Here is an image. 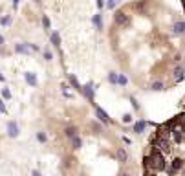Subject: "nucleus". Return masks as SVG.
I'll return each instance as SVG.
<instances>
[{
	"label": "nucleus",
	"mask_w": 185,
	"mask_h": 176,
	"mask_svg": "<svg viewBox=\"0 0 185 176\" xmlns=\"http://www.w3.org/2000/svg\"><path fill=\"white\" fill-rule=\"evenodd\" d=\"M81 94L88 99L90 103H94V95H95V88H94V83H86L84 86H81Z\"/></svg>",
	"instance_id": "nucleus-1"
},
{
	"label": "nucleus",
	"mask_w": 185,
	"mask_h": 176,
	"mask_svg": "<svg viewBox=\"0 0 185 176\" xmlns=\"http://www.w3.org/2000/svg\"><path fill=\"white\" fill-rule=\"evenodd\" d=\"M114 22H116V26H127V24H130V17L125 13V11H116Z\"/></svg>",
	"instance_id": "nucleus-2"
},
{
	"label": "nucleus",
	"mask_w": 185,
	"mask_h": 176,
	"mask_svg": "<svg viewBox=\"0 0 185 176\" xmlns=\"http://www.w3.org/2000/svg\"><path fill=\"white\" fill-rule=\"evenodd\" d=\"M94 108H95V117H97V119H99V121H101V123H105V125H106V123H110V116H108V114L105 112V110H103L101 106H97V105H94Z\"/></svg>",
	"instance_id": "nucleus-3"
},
{
	"label": "nucleus",
	"mask_w": 185,
	"mask_h": 176,
	"mask_svg": "<svg viewBox=\"0 0 185 176\" xmlns=\"http://www.w3.org/2000/svg\"><path fill=\"white\" fill-rule=\"evenodd\" d=\"M7 136L9 138H17L18 136V132H20V128H18V123L17 121H7Z\"/></svg>",
	"instance_id": "nucleus-4"
},
{
	"label": "nucleus",
	"mask_w": 185,
	"mask_h": 176,
	"mask_svg": "<svg viewBox=\"0 0 185 176\" xmlns=\"http://www.w3.org/2000/svg\"><path fill=\"white\" fill-rule=\"evenodd\" d=\"M15 51H17V53H24V55L31 53V50H29V42H18V44H15Z\"/></svg>",
	"instance_id": "nucleus-5"
},
{
	"label": "nucleus",
	"mask_w": 185,
	"mask_h": 176,
	"mask_svg": "<svg viewBox=\"0 0 185 176\" xmlns=\"http://www.w3.org/2000/svg\"><path fill=\"white\" fill-rule=\"evenodd\" d=\"M183 77H185V68L183 66H176L174 68V81L180 83V81H183Z\"/></svg>",
	"instance_id": "nucleus-6"
},
{
	"label": "nucleus",
	"mask_w": 185,
	"mask_h": 176,
	"mask_svg": "<svg viewBox=\"0 0 185 176\" xmlns=\"http://www.w3.org/2000/svg\"><path fill=\"white\" fill-rule=\"evenodd\" d=\"M24 79H26V83H28L29 86H37V75H35L33 72H26V73H24Z\"/></svg>",
	"instance_id": "nucleus-7"
},
{
	"label": "nucleus",
	"mask_w": 185,
	"mask_h": 176,
	"mask_svg": "<svg viewBox=\"0 0 185 176\" xmlns=\"http://www.w3.org/2000/svg\"><path fill=\"white\" fill-rule=\"evenodd\" d=\"M116 158H117V161L125 163V161L128 160V152H127L123 147H119V149H117V152H116Z\"/></svg>",
	"instance_id": "nucleus-8"
},
{
	"label": "nucleus",
	"mask_w": 185,
	"mask_h": 176,
	"mask_svg": "<svg viewBox=\"0 0 185 176\" xmlns=\"http://www.w3.org/2000/svg\"><path fill=\"white\" fill-rule=\"evenodd\" d=\"M50 39H51V44H53V46H55L57 50H61V35H59V31H51Z\"/></svg>",
	"instance_id": "nucleus-9"
},
{
	"label": "nucleus",
	"mask_w": 185,
	"mask_h": 176,
	"mask_svg": "<svg viewBox=\"0 0 185 176\" xmlns=\"http://www.w3.org/2000/svg\"><path fill=\"white\" fill-rule=\"evenodd\" d=\"M70 145H72V149H75V150H77V149H81L83 147V138L77 134V136H73L72 139H70Z\"/></svg>",
	"instance_id": "nucleus-10"
},
{
	"label": "nucleus",
	"mask_w": 185,
	"mask_h": 176,
	"mask_svg": "<svg viewBox=\"0 0 185 176\" xmlns=\"http://www.w3.org/2000/svg\"><path fill=\"white\" fill-rule=\"evenodd\" d=\"M145 127H147V121L145 119H139V121L134 123V132H136V134H141V132L145 130Z\"/></svg>",
	"instance_id": "nucleus-11"
},
{
	"label": "nucleus",
	"mask_w": 185,
	"mask_h": 176,
	"mask_svg": "<svg viewBox=\"0 0 185 176\" xmlns=\"http://www.w3.org/2000/svg\"><path fill=\"white\" fill-rule=\"evenodd\" d=\"M92 22H94V26H95V29H103V17H101V13H95L94 15V18H92Z\"/></svg>",
	"instance_id": "nucleus-12"
},
{
	"label": "nucleus",
	"mask_w": 185,
	"mask_h": 176,
	"mask_svg": "<svg viewBox=\"0 0 185 176\" xmlns=\"http://www.w3.org/2000/svg\"><path fill=\"white\" fill-rule=\"evenodd\" d=\"M174 33H176V35H183V33H185V22L183 20H178L176 22V24H174Z\"/></svg>",
	"instance_id": "nucleus-13"
},
{
	"label": "nucleus",
	"mask_w": 185,
	"mask_h": 176,
	"mask_svg": "<svg viewBox=\"0 0 185 176\" xmlns=\"http://www.w3.org/2000/svg\"><path fill=\"white\" fill-rule=\"evenodd\" d=\"M79 134V130H77V127H68L66 130H64V136H66L68 139H72L73 136H77Z\"/></svg>",
	"instance_id": "nucleus-14"
},
{
	"label": "nucleus",
	"mask_w": 185,
	"mask_h": 176,
	"mask_svg": "<svg viewBox=\"0 0 185 176\" xmlns=\"http://www.w3.org/2000/svg\"><path fill=\"white\" fill-rule=\"evenodd\" d=\"M150 90H154V92H159V90H165V83L163 81H154L150 84Z\"/></svg>",
	"instance_id": "nucleus-15"
},
{
	"label": "nucleus",
	"mask_w": 185,
	"mask_h": 176,
	"mask_svg": "<svg viewBox=\"0 0 185 176\" xmlns=\"http://www.w3.org/2000/svg\"><path fill=\"white\" fill-rule=\"evenodd\" d=\"M127 83H128V77L125 73H117V84L119 86H127Z\"/></svg>",
	"instance_id": "nucleus-16"
},
{
	"label": "nucleus",
	"mask_w": 185,
	"mask_h": 176,
	"mask_svg": "<svg viewBox=\"0 0 185 176\" xmlns=\"http://www.w3.org/2000/svg\"><path fill=\"white\" fill-rule=\"evenodd\" d=\"M68 79H70V84L75 88V90H79V92H81V84H79L77 79H75V75H68Z\"/></svg>",
	"instance_id": "nucleus-17"
},
{
	"label": "nucleus",
	"mask_w": 185,
	"mask_h": 176,
	"mask_svg": "<svg viewBox=\"0 0 185 176\" xmlns=\"http://www.w3.org/2000/svg\"><path fill=\"white\" fill-rule=\"evenodd\" d=\"M11 24V15H4L0 18V26H9Z\"/></svg>",
	"instance_id": "nucleus-18"
},
{
	"label": "nucleus",
	"mask_w": 185,
	"mask_h": 176,
	"mask_svg": "<svg viewBox=\"0 0 185 176\" xmlns=\"http://www.w3.org/2000/svg\"><path fill=\"white\" fill-rule=\"evenodd\" d=\"M108 83H110V84H117V73L116 72L108 73Z\"/></svg>",
	"instance_id": "nucleus-19"
},
{
	"label": "nucleus",
	"mask_w": 185,
	"mask_h": 176,
	"mask_svg": "<svg viewBox=\"0 0 185 176\" xmlns=\"http://www.w3.org/2000/svg\"><path fill=\"white\" fill-rule=\"evenodd\" d=\"M117 2H119V0H106V4H105V7H106V9H116V6H117Z\"/></svg>",
	"instance_id": "nucleus-20"
},
{
	"label": "nucleus",
	"mask_w": 185,
	"mask_h": 176,
	"mask_svg": "<svg viewBox=\"0 0 185 176\" xmlns=\"http://www.w3.org/2000/svg\"><path fill=\"white\" fill-rule=\"evenodd\" d=\"M37 141H40V143H46V141H48L46 132H37Z\"/></svg>",
	"instance_id": "nucleus-21"
},
{
	"label": "nucleus",
	"mask_w": 185,
	"mask_h": 176,
	"mask_svg": "<svg viewBox=\"0 0 185 176\" xmlns=\"http://www.w3.org/2000/svg\"><path fill=\"white\" fill-rule=\"evenodd\" d=\"M2 99H11V92H9V88H2Z\"/></svg>",
	"instance_id": "nucleus-22"
},
{
	"label": "nucleus",
	"mask_w": 185,
	"mask_h": 176,
	"mask_svg": "<svg viewBox=\"0 0 185 176\" xmlns=\"http://www.w3.org/2000/svg\"><path fill=\"white\" fill-rule=\"evenodd\" d=\"M42 26H44V29H50V18H48V15H42Z\"/></svg>",
	"instance_id": "nucleus-23"
},
{
	"label": "nucleus",
	"mask_w": 185,
	"mask_h": 176,
	"mask_svg": "<svg viewBox=\"0 0 185 176\" xmlns=\"http://www.w3.org/2000/svg\"><path fill=\"white\" fill-rule=\"evenodd\" d=\"M92 130H94V132H97V134H99V132H103V127H101L99 123H95V121H94V123H92Z\"/></svg>",
	"instance_id": "nucleus-24"
},
{
	"label": "nucleus",
	"mask_w": 185,
	"mask_h": 176,
	"mask_svg": "<svg viewBox=\"0 0 185 176\" xmlns=\"http://www.w3.org/2000/svg\"><path fill=\"white\" fill-rule=\"evenodd\" d=\"M0 114H7V108L4 105V99H0Z\"/></svg>",
	"instance_id": "nucleus-25"
},
{
	"label": "nucleus",
	"mask_w": 185,
	"mask_h": 176,
	"mask_svg": "<svg viewBox=\"0 0 185 176\" xmlns=\"http://www.w3.org/2000/svg\"><path fill=\"white\" fill-rule=\"evenodd\" d=\"M121 121H123V123H130V121H132V116H130V114H125V116L121 117Z\"/></svg>",
	"instance_id": "nucleus-26"
},
{
	"label": "nucleus",
	"mask_w": 185,
	"mask_h": 176,
	"mask_svg": "<svg viewBox=\"0 0 185 176\" xmlns=\"http://www.w3.org/2000/svg\"><path fill=\"white\" fill-rule=\"evenodd\" d=\"M44 59H46V61H51V59H53V55H51L50 50H44Z\"/></svg>",
	"instance_id": "nucleus-27"
},
{
	"label": "nucleus",
	"mask_w": 185,
	"mask_h": 176,
	"mask_svg": "<svg viewBox=\"0 0 185 176\" xmlns=\"http://www.w3.org/2000/svg\"><path fill=\"white\" fill-rule=\"evenodd\" d=\"M130 101H132V105H134V108H136V110H139V105H137V101H136L134 97H130Z\"/></svg>",
	"instance_id": "nucleus-28"
},
{
	"label": "nucleus",
	"mask_w": 185,
	"mask_h": 176,
	"mask_svg": "<svg viewBox=\"0 0 185 176\" xmlns=\"http://www.w3.org/2000/svg\"><path fill=\"white\" fill-rule=\"evenodd\" d=\"M181 61V53H176V57H174V62H180Z\"/></svg>",
	"instance_id": "nucleus-29"
},
{
	"label": "nucleus",
	"mask_w": 185,
	"mask_h": 176,
	"mask_svg": "<svg viewBox=\"0 0 185 176\" xmlns=\"http://www.w3.org/2000/svg\"><path fill=\"white\" fill-rule=\"evenodd\" d=\"M95 2H97V7H105V2H103V0H95Z\"/></svg>",
	"instance_id": "nucleus-30"
},
{
	"label": "nucleus",
	"mask_w": 185,
	"mask_h": 176,
	"mask_svg": "<svg viewBox=\"0 0 185 176\" xmlns=\"http://www.w3.org/2000/svg\"><path fill=\"white\" fill-rule=\"evenodd\" d=\"M4 42H6V39H4V35H0V48L4 46Z\"/></svg>",
	"instance_id": "nucleus-31"
},
{
	"label": "nucleus",
	"mask_w": 185,
	"mask_h": 176,
	"mask_svg": "<svg viewBox=\"0 0 185 176\" xmlns=\"http://www.w3.org/2000/svg\"><path fill=\"white\" fill-rule=\"evenodd\" d=\"M31 176H42V174H40V171H33V172H31Z\"/></svg>",
	"instance_id": "nucleus-32"
},
{
	"label": "nucleus",
	"mask_w": 185,
	"mask_h": 176,
	"mask_svg": "<svg viewBox=\"0 0 185 176\" xmlns=\"http://www.w3.org/2000/svg\"><path fill=\"white\" fill-rule=\"evenodd\" d=\"M18 4H20V0H13V7H17Z\"/></svg>",
	"instance_id": "nucleus-33"
},
{
	"label": "nucleus",
	"mask_w": 185,
	"mask_h": 176,
	"mask_svg": "<svg viewBox=\"0 0 185 176\" xmlns=\"http://www.w3.org/2000/svg\"><path fill=\"white\" fill-rule=\"evenodd\" d=\"M4 81H6V77H4L2 73H0V83H4Z\"/></svg>",
	"instance_id": "nucleus-34"
},
{
	"label": "nucleus",
	"mask_w": 185,
	"mask_h": 176,
	"mask_svg": "<svg viewBox=\"0 0 185 176\" xmlns=\"http://www.w3.org/2000/svg\"><path fill=\"white\" fill-rule=\"evenodd\" d=\"M121 176H130V174H128V172H123V174H121Z\"/></svg>",
	"instance_id": "nucleus-35"
},
{
	"label": "nucleus",
	"mask_w": 185,
	"mask_h": 176,
	"mask_svg": "<svg viewBox=\"0 0 185 176\" xmlns=\"http://www.w3.org/2000/svg\"><path fill=\"white\" fill-rule=\"evenodd\" d=\"M35 2H39V4H40V2H42V0H35Z\"/></svg>",
	"instance_id": "nucleus-36"
}]
</instances>
